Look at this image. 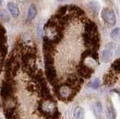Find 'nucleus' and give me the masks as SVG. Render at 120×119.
Returning <instances> with one entry per match:
<instances>
[{"label": "nucleus", "instance_id": "nucleus-13", "mask_svg": "<svg viewBox=\"0 0 120 119\" xmlns=\"http://www.w3.org/2000/svg\"><path fill=\"white\" fill-rule=\"evenodd\" d=\"M88 85H89V87L92 88V89H98L99 88H100V79H99V78H95L94 80H92L91 82H90L88 83Z\"/></svg>", "mask_w": 120, "mask_h": 119}, {"label": "nucleus", "instance_id": "nucleus-16", "mask_svg": "<svg viewBox=\"0 0 120 119\" xmlns=\"http://www.w3.org/2000/svg\"><path fill=\"white\" fill-rule=\"evenodd\" d=\"M59 1H64V0H59Z\"/></svg>", "mask_w": 120, "mask_h": 119}, {"label": "nucleus", "instance_id": "nucleus-1", "mask_svg": "<svg viewBox=\"0 0 120 119\" xmlns=\"http://www.w3.org/2000/svg\"><path fill=\"white\" fill-rule=\"evenodd\" d=\"M103 83L109 88L116 87L117 89H120V58L115 60L110 65L109 69L104 75Z\"/></svg>", "mask_w": 120, "mask_h": 119}, {"label": "nucleus", "instance_id": "nucleus-15", "mask_svg": "<svg viewBox=\"0 0 120 119\" xmlns=\"http://www.w3.org/2000/svg\"><path fill=\"white\" fill-rule=\"evenodd\" d=\"M2 2H3V0H0V6H1V5H2Z\"/></svg>", "mask_w": 120, "mask_h": 119}, {"label": "nucleus", "instance_id": "nucleus-11", "mask_svg": "<svg viewBox=\"0 0 120 119\" xmlns=\"http://www.w3.org/2000/svg\"><path fill=\"white\" fill-rule=\"evenodd\" d=\"M107 115L109 119H116V110L112 105H109L107 108Z\"/></svg>", "mask_w": 120, "mask_h": 119}, {"label": "nucleus", "instance_id": "nucleus-14", "mask_svg": "<svg viewBox=\"0 0 120 119\" xmlns=\"http://www.w3.org/2000/svg\"><path fill=\"white\" fill-rule=\"evenodd\" d=\"M113 91L116 92V94L119 96V99H120V89H113Z\"/></svg>", "mask_w": 120, "mask_h": 119}, {"label": "nucleus", "instance_id": "nucleus-2", "mask_svg": "<svg viewBox=\"0 0 120 119\" xmlns=\"http://www.w3.org/2000/svg\"><path fill=\"white\" fill-rule=\"evenodd\" d=\"M39 108L42 114L46 116H49L51 118H57L59 115V112L57 109V106L56 104L55 100L52 97L49 98H43L40 100Z\"/></svg>", "mask_w": 120, "mask_h": 119}, {"label": "nucleus", "instance_id": "nucleus-3", "mask_svg": "<svg viewBox=\"0 0 120 119\" xmlns=\"http://www.w3.org/2000/svg\"><path fill=\"white\" fill-rule=\"evenodd\" d=\"M56 95L57 98L63 101H70L75 98L78 91H76L74 88L68 85H58L54 88Z\"/></svg>", "mask_w": 120, "mask_h": 119}, {"label": "nucleus", "instance_id": "nucleus-8", "mask_svg": "<svg viewBox=\"0 0 120 119\" xmlns=\"http://www.w3.org/2000/svg\"><path fill=\"white\" fill-rule=\"evenodd\" d=\"M37 15V8L34 5H31L28 9V15H27V19L28 21L33 20Z\"/></svg>", "mask_w": 120, "mask_h": 119}, {"label": "nucleus", "instance_id": "nucleus-5", "mask_svg": "<svg viewBox=\"0 0 120 119\" xmlns=\"http://www.w3.org/2000/svg\"><path fill=\"white\" fill-rule=\"evenodd\" d=\"M92 108H93V113L97 118L103 119V108H102V105H101L100 101L97 100L93 105Z\"/></svg>", "mask_w": 120, "mask_h": 119}, {"label": "nucleus", "instance_id": "nucleus-7", "mask_svg": "<svg viewBox=\"0 0 120 119\" xmlns=\"http://www.w3.org/2000/svg\"><path fill=\"white\" fill-rule=\"evenodd\" d=\"M73 119H84V110L81 107H76L74 110Z\"/></svg>", "mask_w": 120, "mask_h": 119}, {"label": "nucleus", "instance_id": "nucleus-12", "mask_svg": "<svg viewBox=\"0 0 120 119\" xmlns=\"http://www.w3.org/2000/svg\"><path fill=\"white\" fill-rule=\"evenodd\" d=\"M110 37L113 40H120V28H116L110 32Z\"/></svg>", "mask_w": 120, "mask_h": 119}, {"label": "nucleus", "instance_id": "nucleus-9", "mask_svg": "<svg viewBox=\"0 0 120 119\" xmlns=\"http://www.w3.org/2000/svg\"><path fill=\"white\" fill-rule=\"evenodd\" d=\"M112 51L110 49H105L102 52V61L104 63H109L112 58Z\"/></svg>", "mask_w": 120, "mask_h": 119}, {"label": "nucleus", "instance_id": "nucleus-4", "mask_svg": "<svg viewBox=\"0 0 120 119\" xmlns=\"http://www.w3.org/2000/svg\"><path fill=\"white\" fill-rule=\"evenodd\" d=\"M101 18L103 22L109 26H114L116 24V19L115 13L111 8H108V7L103 8L101 11Z\"/></svg>", "mask_w": 120, "mask_h": 119}, {"label": "nucleus", "instance_id": "nucleus-10", "mask_svg": "<svg viewBox=\"0 0 120 119\" xmlns=\"http://www.w3.org/2000/svg\"><path fill=\"white\" fill-rule=\"evenodd\" d=\"M0 19L5 22H8L11 19L10 14L5 9H0Z\"/></svg>", "mask_w": 120, "mask_h": 119}, {"label": "nucleus", "instance_id": "nucleus-6", "mask_svg": "<svg viewBox=\"0 0 120 119\" xmlns=\"http://www.w3.org/2000/svg\"><path fill=\"white\" fill-rule=\"evenodd\" d=\"M7 9L9 11L10 15L14 18H17L19 16V15H20V10H19L17 5H15V3H13V2H9L7 4Z\"/></svg>", "mask_w": 120, "mask_h": 119}]
</instances>
